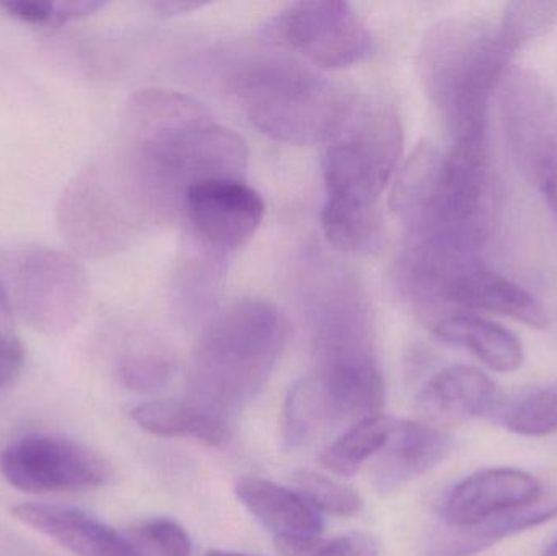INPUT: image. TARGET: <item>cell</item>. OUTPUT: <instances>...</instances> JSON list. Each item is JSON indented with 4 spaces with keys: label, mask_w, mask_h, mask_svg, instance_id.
<instances>
[{
    "label": "cell",
    "mask_w": 557,
    "mask_h": 556,
    "mask_svg": "<svg viewBox=\"0 0 557 556\" xmlns=\"http://www.w3.org/2000/svg\"><path fill=\"white\" fill-rule=\"evenodd\" d=\"M153 9L163 16L182 15V13H189L193 10L202 7V3L198 2H180V0H170V2H153Z\"/></svg>",
    "instance_id": "obj_33"
},
{
    "label": "cell",
    "mask_w": 557,
    "mask_h": 556,
    "mask_svg": "<svg viewBox=\"0 0 557 556\" xmlns=\"http://www.w3.org/2000/svg\"><path fill=\"white\" fill-rule=\"evenodd\" d=\"M503 78L500 111L507 146L520 172L536 185L557 157V101L532 69L512 67Z\"/></svg>",
    "instance_id": "obj_13"
},
{
    "label": "cell",
    "mask_w": 557,
    "mask_h": 556,
    "mask_svg": "<svg viewBox=\"0 0 557 556\" xmlns=\"http://www.w3.org/2000/svg\"><path fill=\"white\" fill-rule=\"evenodd\" d=\"M267 205L244 178L198 183L186 193L182 215L188 244L196 254L228 267L263 224Z\"/></svg>",
    "instance_id": "obj_10"
},
{
    "label": "cell",
    "mask_w": 557,
    "mask_h": 556,
    "mask_svg": "<svg viewBox=\"0 0 557 556\" xmlns=\"http://www.w3.org/2000/svg\"><path fill=\"white\" fill-rule=\"evenodd\" d=\"M290 339L276 304L244 299L209 322L189 368L191 400L228 415L253 400L270 381Z\"/></svg>",
    "instance_id": "obj_3"
},
{
    "label": "cell",
    "mask_w": 557,
    "mask_h": 556,
    "mask_svg": "<svg viewBox=\"0 0 557 556\" xmlns=\"http://www.w3.org/2000/svg\"><path fill=\"white\" fill-rule=\"evenodd\" d=\"M497 193L486 137L457 140L444 153L431 201L405 225V238L480 255L493 235Z\"/></svg>",
    "instance_id": "obj_6"
},
{
    "label": "cell",
    "mask_w": 557,
    "mask_h": 556,
    "mask_svg": "<svg viewBox=\"0 0 557 556\" xmlns=\"http://www.w3.org/2000/svg\"><path fill=\"white\" fill-rule=\"evenodd\" d=\"M519 436L542 437L557 431V381L543 385L517 401L506 421Z\"/></svg>",
    "instance_id": "obj_26"
},
{
    "label": "cell",
    "mask_w": 557,
    "mask_h": 556,
    "mask_svg": "<svg viewBox=\"0 0 557 556\" xmlns=\"http://www.w3.org/2000/svg\"><path fill=\"white\" fill-rule=\"evenodd\" d=\"M206 556H260V555H250V554H242V552H231V551H211L206 554Z\"/></svg>",
    "instance_id": "obj_34"
},
{
    "label": "cell",
    "mask_w": 557,
    "mask_h": 556,
    "mask_svg": "<svg viewBox=\"0 0 557 556\" xmlns=\"http://www.w3.org/2000/svg\"><path fill=\"white\" fill-rule=\"evenodd\" d=\"M110 160L150 225L182 215L186 193L198 183L244 178L248 147L201 101L147 88L127 101L120 149Z\"/></svg>",
    "instance_id": "obj_1"
},
{
    "label": "cell",
    "mask_w": 557,
    "mask_h": 556,
    "mask_svg": "<svg viewBox=\"0 0 557 556\" xmlns=\"http://www.w3.org/2000/svg\"><path fill=\"white\" fill-rule=\"evenodd\" d=\"M294 480L297 483L298 492L321 515L350 518L362 509L363 502L359 493L330 477L311 472V470H300L295 473Z\"/></svg>",
    "instance_id": "obj_27"
},
{
    "label": "cell",
    "mask_w": 557,
    "mask_h": 556,
    "mask_svg": "<svg viewBox=\"0 0 557 556\" xmlns=\"http://www.w3.org/2000/svg\"><path fill=\"white\" fill-rule=\"evenodd\" d=\"M134 423L162 437H188L211 447H222L231 440L227 417L198 401L150 400L131 411Z\"/></svg>",
    "instance_id": "obj_21"
},
{
    "label": "cell",
    "mask_w": 557,
    "mask_h": 556,
    "mask_svg": "<svg viewBox=\"0 0 557 556\" xmlns=\"http://www.w3.org/2000/svg\"><path fill=\"white\" fill-rule=\"evenodd\" d=\"M235 495L245 509L267 529L285 554L310 552L324 531L323 516L298 490L270 480L245 477Z\"/></svg>",
    "instance_id": "obj_14"
},
{
    "label": "cell",
    "mask_w": 557,
    "mask_h": 556,
    "mask_svg": "<svg viewBox=\"0 0 557 556\" xmlns=\"http://www.w3.org/2000/svg\"><path fill=\"white\" fill-rule=\"evenodd\" d=\"M121 532L133 556L193 555L188 532L170 518L140 519Z\"/></svg>",
    "instance_id": "obj_23"
},
{
    "label": "cell",
    "mask_w": 557,
    "mask_h": 556,
    "mask_svg": "<svg viewBox=\"0 0 557 556\" xmlns=\"http://www.w3.org/2000/svg\"><path fill=\"white\" fill-rule=\"evenodd\" d=\"M320 415L307 382L294 384L285 398L282 413V440L287 449H298L307 444L317 430Z\"/></svg>",
    "instance_id": "obj_29"
},
{
    "label": "cell",
    "mask_w": 557,
    "mask_h": 556,
    "mask_svg": "<svg viewBox=\"0 0 557 556\" xmlns=\"http://www.w3.org/2000/svg\"><path fill=\"white\" fill-rule=\"evenodd\" d=\"M311 556H380L379 545L363 532H350L318 547Z\"/></svg>",
    "instance_id": "obj_31"
},
{
    "label": "cell",
    "mask_w": 557,
    "mask_h": 556,
    "mask_svg": "<svg viewBox=\"0 0 557 556\" xmlns=\"http://www.w3.org/2000/svg\"><path fill=\"white\" fill-rule=\"evenodd\" d=\"M392 420L379 413L350 424L320 456L321 466L341 477H352L376 456L392 433Z\"/></svg>",
    "instance_id": "obj_22"
},
{
    "label": "cell",
    "mask_w": 557,
    "mask_h": 556,
    "mask_svg": "<svg viewBox=\"0 0 557 556\" xmlns=\"http://www.w3.org/2000/svg\"><path fill=\"white\" fill-rule=\"evenodd\" d=\"M12 516L75 556H133L123 532L81 509L23 503L13 506Z\"/></svg>",
    "instance_id": "obj_17"
},
{
    "label": "cell",
    "mask_w": 557,
    "mask_h": 556,
    "mask_svg": "<svg viewBox=\"0 0 557 556\" xmlns=\"http://www.w3.org/2000/svg\"><path fill=\"white\" fill-rule=\"evenodd\" d=\"M298 277L314 371L379 365L369 302L356 274L323 251H308Z\"/></svg>",
    "instance_id": "obj_7"
},
{
    "label": "cell",
    "mask_w": 557,
    "mask_h": 556,
    "mask_svg": "<svg viewBox=\"0 0 557 556\" xmlns=\"http://www.w3.org/2000/svg\"><path fill=\"white\" fill-rule=\"evenodd\" d=\"M557 518V496L545 498L525 508L513 509L487 518L471 528H447L432 538L429 556H474L504 539L529 531Z\"/></svg>",
    "instance_id": "obj_20"
},
{
    "label": "cell",
    "mask_w": 557,
    "mask_h": 556,
    "mask_svg": "<svg viewBox=\"0 0 557 556\" xmlns=\"http://www.w3.org/2000/svg\"><path fill=\"white\" fill-rule=\"evenodd\" d=\"M175 359L159 348L129 353L117 365V378L124 387L149 394L165 387L175 374Z\"/></svg>",
    "instance_id": "obj_25"
},
{
    "label": "cell",
    "mask_w": 557,
    "mask_h": 556,
    "mask_svg": "<svg viewBox=\"0 0 557 556\" xmlns=\"http://www.w3.org/2000/svg\"><path fill=\"white\" fill-rule=\"evenodd\" d=\"M509 58L499 29L478 16H448L422 36L416 67L454 143L486 137L487 108Z\"/></svg>",
    "instance_id": "obj_4"
},
{
    "label": "cell",
    "mask_w": 557,
    "mask_h": 556,
    "mask_svg": "<svg viewBox=\"0 0 557 556\" xmlns=\"http://www.w3.org/2000/svg\"><path fill=\"white\" fill-rule=\"evenodd\" d=\"M450 450V436L441 428L395 421L385 446L373 457V486L382 493L395 492L441 466Z\"/></svg>",
    "instance_id": "obj_16"
},
{
    "label": "cell",
    "mask_w": 557,
    "mask_h": 556,
    "mask_svg": "<svg viewBox=\"0 0 557 556\" xmlns=\"http://www.w3.org/2000/svg\"><path fill=\"white\" fill-rule=\"evenodd\" d=\"M62 238L82 257L124 250L147 227L108 160L82 170L58 208Z\"/></svg>",
    "instance_id": "obj_8"
},
{
    "label": "cell",
    "mask_w": 557,
    "mask_h": 556,
    "mask_svg": "<svg viewBox=\"0 0 557 556\" xmlns=\"http://www.w3.org/2000/svg\"><path fill=\"white\" fill-rule=\"evenodd\" d=\"M403 126L393 104L366 100L326 143L321 231L327 244L354 255L379 250L385 235L382 196L398 170Z\"/></svg>",
    "instance_id": "obj_2"
},
{
    "label": "cell",
    "mask_w": 557,
    "mask_h": 556,
    "mask_svg": "<svg viewBox=\"0 0 557 556\" xmlns=\"http://www.w3.org/2000/svg\"><path fill=\"white\" fill-rule=\"evenodd\" d=\"M542 498V483L530 473L516 469L483 470L448 493L442 506V521L447 528H471Z\"/></svg>",
    "instance_id": "obj_15"
},
{
    "label": "cell",
    "mask_w": 557,
    "mask_h": 556,
    "mask_svg": "<svg viewBox=\"0 0 557 556\" xmlns=\"http://www.w3.org/2000/svg\"><path fill=\"white\" fill-rule=\"evenodd\" d=\"M536 186L542 189L546 205L549 206L557 221V157L546 166L545 172L542 173L539 182H536Z\"/></svg>",
    "instance_id": "obj_32"
},
{
    "label": "cell",
    "mask_w": 557,
    "mask_h": 556,
    "mask_svg": "<svg viewBox=\"0 0 557 556\" xmlns=\"http://www.w3.org/2000/svg\"><path fill=\"white\" fill-rule=\"evenodd\" d=\"M497 387L490 375L471 366H450L422 387L419 413L429 424H455L476 420L493 410Z\"/></svg>",
    "instance_id": "obj_18"
},
{
    "label": "cell",
    "mask_w": 557,
    "mask_h": 556,
    "mask_svg": "<svg viewBox=\"0 0 557 556\" xmlns=\"http://www.w3.org/2000/svg\"><path fill=\"white\" fill-rule=\"evenodd\" d=\"M9 291L0 281V388L13 384L25 365V351L15 330Z\"/></svg>",
    "instance_id": "obj_30"
},
{
    "label": "cell",
    "mask_w": 557,
    "mask_h": 556,
    "mask_svg": "<svg viewBox=\"0 0 557 556\" xmlns=\"http://www.w3.org/2000/svg\"><path fill=\"white\" fill-rule=\"evenodd\" d=\"M429 329L438 342L467 349L493 371L513 372L525 361L522 342L510 330L478 313H447Z\"/></svg>",
    "instance_id": "obj_19"
},
{
    "label": "cell",
    "mask_w": 557,
    "mask_h": 556,
    "mask_svg": "<svg viewBox=\"0 0 557 556\" xmlns=\"http://www.w3.org/2000/svg\"><path fill=\"white\" fill-rule=\"evenodd\" d=\"M268 35L324 71L360 64L376 49L359 13L336 0L292 3L268 26Z\"/></svg>",
    "instance_id": "obj_11"
},
{
    "label": "cell",
    "mask_w": 557,
    "mask_h": 556,
    "mask_svg": "<svg viewBox=\"0 0 557 556\" xmlns=\"http://www.w3.org/2000/svg\"><path fill=\"white\" fill-rule=\"evenodd\" d=\"M97 0H5L0 9L28 25L59 26L103 9Z\"/></svg>",
    "instance_id": "obj_28"
},
{
    "label": "cell",
    "mask_w": 557,
    "mask_h": 556,
    "mask_svg": "<svg viewBox=\"0 0 557 556\" xmlns=\"http://www.w3.org/2000/svg\"><path fill=\"white\" fill-rule=\"evenodd\" d=\"M557 23V2H512L506 7L500 39L507 54L525 48Z\"/></svg>",
    "instance_id": "obj_24"
},
{
    "label": "cell",
    "mask_w": 557,
    "mask_h": 556,
    "mask_svg": "<svg viewBox=\"0 0 557 556\" xmlns=\"http://www.w3.org/2000/svg\"><path fill=\"white\" fill-rule=\"evenodd\" d=\"M0 472L13 489L38 495L100 489L113 479L110 464L90 447L41 434L10 444Z\"/></svg>",
    "instance_id": "obj_12"
},
{
    "label": "cell",
    "mask_w": 557,
    "mask_h": 556,
    "mask_svg": "<svg viewBox=\"0 0 557 556\" xmlns=\"http://www.w3.org/2000/svg\"><path fill=\"white\" fill-rule=\"evenodd\" d=\"M542 556H557V541L553 542V544L543 552Z\"/></svg>",
    "instance_id": "obj_35"
},
{
    "label": "cell",
    "mask_w": 557,
    "mask_h": 556,
    "mask_svg": "<svg viewBox=\"0 0 557 556\" xmlns=\"http://www.w3.org/2000/svg\"><path fill=\"white\" fill-rule=\"evenodd\" d=\"M234 94L257 129L281 143H330L359 100L334 81L290 58L248 62L234 77Z\"/></svg>",
    "instance_id": "obj_5"
},
{
    "label": "cell",
    "mask_w": 557,
    "mask_h": 556,
    "mask_svg": "<svg viewBox=\"0 0 557 556\" xmlns=\"http://www.w3.org/2000/svg\"><path fill=\"white\" fill-rule=\"evenodd\" d=\"M9 296L13 310L29 329L42 335H62L85 316L90 281L71 254L35 248L25 251L13 264Z\"/></svg>",
    "instance_id": "obj_9"
}]
</instances>
